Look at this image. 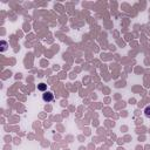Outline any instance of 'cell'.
Returning <instances> with one entry per match:
<instances>
[{"instance_id": "cell-1", "label": "cell", "mask_w": 150, "mask_h": 150, "mask_svg": "<svg viewBox=\"0 0 150 150\" xmlns=\"http://www.w3.org/2000/svg\"><path fill=\"white\" fill-rule=\"evenodd\" d=\"M42 100L45 101V102H52L53 100H54V94L52 93V91H45L43 94H42Z\"/></svg>"}, {"instance_id": "cell-2", "label": "cell", "mask_w": 150, "mask_h": 150, "mask_svg": "<svg viewBox=\"0 0 150 150\" xmlns=\"http://www.w3.org/2000/svg\"><path fill=\"white\" fill-rule=\"evenodd\" d=\"M38 89L45 93V91H47V90H46V89H47V84H46V83H39V84H38Z\"/></svg>"}, {"instance_id": "cell-3", "label": "cell", "mask_w": 150, "mask_h": 150, "mask_svg": "<svg viewBox=\"0 0 150 150\" xmlns=\"http://www.w3.org/2000/svg\"><path fill=\"white\" fill-rule=\"evenodd\" d=\"M144 115H145V117L150 118V105H146V107H145V109H144Z\"/></svg>"}]
</instances>
